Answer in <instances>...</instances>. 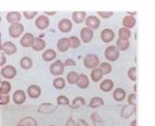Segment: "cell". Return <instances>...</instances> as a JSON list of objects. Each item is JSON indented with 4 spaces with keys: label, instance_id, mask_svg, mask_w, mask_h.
I'll return each instance as SVG.
<instances>
[{
    "label": "cell",
    "instance_id": "6",
    "mask_svg": "<svg viewBox=\"0 0 155 126\" xmlns=\"http://www.w3.org/2000/svg\"><path fill=\"white\" fill-rule=\"evenodd\" d=\"M85 23H86V27H88L91 30H96L101 26V21L96 16L87 17L86 20H85Z\"/></svg>",
    "mask_w": 155,
    "mask_h": 126
},
{
    "label": "cell",
    "instance_id": "26",
    "mask_svg": "<svg viewBox=\"0 0 155 126\" xmlns=\"http://www.w3.org/2000/svg\"><path fill=\"white\" fill-rule=\"evenodd\" d=\"M90 77H91V80L93 81V82H99L102 77H104V74H102V71L101 70L99 67H97V68H94L92 69L91 71V75H90Z\"/></svg>",
    "mask_w": 155,
    "mask_h": 126
},
{
    "label": "cell",
    "instance_id": "8",
    "mask_svg": "<svg viewBox=\"0 0 155 126\" xmlns=\"http://www.w3.org/2000/svg\"><path fill=\"white\" fill-rule=\"evenodd\" d=\"M1 51L3 52V54L11 56V55H14V54H16V53H17V47H16V45H15L14 42L5 41L4 44H2Z\"/></svg>",
    "mask_w": 155,
    "mask_h": 126
},
{
    "label": "cell",
    "instance_id": "46",
    "mask_svg": "<svg viewBox=\"0 0 155 126\" xmlns=\"http://www.w3.org/2000/svg\"><path fill=\"white\" fill-rule=\"evenodd\" d=\"M65 126H77V123L74 122V120L72 119V117H69L68 120L66 121Z\"/></svg>",
    "mask_w": 155,
    "mask_h": 126
},
{
    "label": "cell",
    "instance_id": "50",
    "mask_svg": "<svg viewBox=\"0 0 155 126\" xmlns=\"http://www.w3.org/2000/svg\"><path fill=\"white\" fill-rule=\"evenodd\" d=\"M130 126H137V120H134V121H132Z\"/></svg>",
    "mask_w": 155,
    "mask_h": 126
},
{
    "label": "cell",
    "instance_id": "34",
    "mask_svg": "<svg viewBox=\"0 0 155 126\" xmlns=\"http://www.w3.org/2000/svg\"><path fill=\"white\" fill-rule=\"evenodd\" d=\"M11 90H12V85L9 84L7 81L1 82V84H0V91H1L2 94L8 95L9 92H11Z\"/></svg>",
    "mask_w": 155,
    "mask_h": 126
},
{
    "label": "cell",
    "instance_id": "25",
    "mask_svg": "<svg viewBox=\"0 0 155 126\" xmlns=\"http://www.w3.org/2000/svg\"><path fill=\"white\" fill-rule=\"evenodd\" d=\"M125 96H126V92L122 88H117L113 92V98L116 101H122L125 98Z\"/></svg>",
    "mask_w": 155,
    "mask_h": 126
},
{
    "label": "cell",
    "instance_id": "22",
    "mask_svg": "<svg viewBox=\"0 0 155 126\" xmlns=\"http://www.w3.org/2000/svg\"><path fill=\"white\" fill-rule=\"evenodd\" d=\"M57 49H58V51L61 52V53L66 52L67 50L69 49L68 38H65V37H63V38H60L58 40V42H57Z\"/></svg>",
    "mask_w": 155,
    "mask_h": 126
},
{
    "label": "cell",
    "instance_id": "55",
    "mask_svg": "<svg viewBox=\"0 0 155 126\" xmlns=\"http://www.w3.org/2000/svg\"><path fill=\"white\" fill-rule=\"evenodd\" d=\"M0 21H1V17H0Z\"/></svg>",
    "mask_w": 155,
    "mask_h": 126
},
{
    "label": "cell",
    "instance_id": "2",
    "mask_svg": "<svg viewBox=\"0 0 155 126\" xmlns=\"http://www.w3.org/2000/svg\"><path fill=\"white\" fill-rule=\"evenodd\" d=\"M120 56V51L116 48V46H110L104 50V57L109 61L114 62L117 61Z\"/></svg>",
    "mask_w": 155,
    "mask_h": 126
},
{
    "label": "cell",
    "instance_id": "19",
    "mask_svg": "<svg viewBox=\"0 0 155 126\" xmlns=\"http://www.w3.org/2000/svg\"><path fill=\"white\" fill-rule=\"evenodd\" d=\"M136 18L134 17H131V16H126L124 17L123 21H122V24H123V28H126V29H132L134 26H136Z\"/></svg>",
    "mask_w": 155,
    "mask_h": 126
},
{
    "label": "cell",
    "instance_id": "53",
    "mask_svg": "<svg viewBox=\"0 0 155 126\" xmlns=\"http://www.w3.org/2000/svg\"><path fill=\"white\" fill-rule=\"evenodd\" d=\"M17 126H22V125H20V124H18V125H17Z\"/></svg>",
    "mask_w": 155,
    "mask_h": 126
},
{
    "label": "cell",
    "instance_id": "11",
    "mask_svg": "<svg viewBox=\"0 0 155 126\" xmlns=\"http://www.w3.org/2000/svg\"><path fill=\"white\" fill-rule=\"evenodd\" d=\"M57 110V107L52 103H41L37 109V112L39 114H51Z\"/></svg>",
    "mask_w": 155,
    "mask_h": 126
},
{
    "label": "cell",
    "instance_id": "24",
    "mask_svg": "<svg viewBox=\"0 0 155 126\" xmlns=\"http://www.w3.org/2000/svg\"><path fill=\"white\" fill-rule=\"evenodd\" d=\"M41 58L47 62L53 61L55 58H56V52H55L53 49H49V50H47V51H45L44 53H42Z\"/></svg>",
    "mask_w": 155,
    "mask_h": 126
},
{
    "label": "cell",
    "instance_id": "23",
    "mask_svg": "<svg viewBox=\"0 0 155 126\" xmlns=\"http://www.w3.org/2000/svg\"><path fill=\"white\" fill-rule=\"evenodd\" d=\"M32 65H33V61H32V59L30 57L25 56L20 60V66L25 70L30 69L32 67Z\"/></svg>",
    "mask_w": 155,
    "mask_h": 126
},
{
    "label": "cell",
    "instance_id": "21",
    "mask_svg": "<svg viewBox=\"0 0 155 126\" xmlns=\"http://www.w3.org/2000/svg\"><path fill=\"white\" fill-rule=\"evenodd\" d=\"M89 79L86 75L82 74V75H79V81H78L77 85L79 88L81 89H86V88L89 87Z\"/></svg>",
    "mask_w": 155,
    "mask_h": 126
},
{
    "label": "cell",
    "instance_id": "43",
    "mask_svg": "<svg viewBox=\"0 0 155 126\" xmlns=\"http://www.w3.org/2000/svg\"><path fill=\"white\" fill-rule=\"evenodd\" d=\"M23 16L25 17V19L31 20V19H33V18H35L37 16V12H24Z\"/></svg>",
    "mask_w": 155,
    "mask_h": 126
},
{
    "label": "cell",
    "instance_id": "28",
    "mask_svg": "<svg viewBox=\"0 0 155 126\" xmlns=\"http://www.w3.org/2000/svg\"><path fill=\"white\" fill-rule=\"evenodd\" d=\"M18 124L22 126H37L36 120L32 117H25L23 119L20 120V122Z\"/></svg>",
    "mask_w": 155,
    "mask_h": 126
},
{
    "label": "cell",
    "instance_id": "49",
    "mask_svg": "<svg viewBox=\"0 0 155 126\" xmlns=\"http://www.w3.org/2000/svg\"><path fill=\"white\" fill-rule=\"evenodd\" d=\"M128 14V16H131V17H134L137 15V12H127Z\"/></svg>",
    "mask_w": 155,
    "mask_h": 126
},
{
    "label": "cell",
    "instance_id": "31",
    "mask_svg": "<svg viewBox=\"0 0 155 126\" xmlns=\"http://www.w3.org/2000/svg\"><path fill=\"white\" fill-rule=\"evenodd\" d=\"M66 81L68 84L71 85H74L78 83V81H79V74H77L76 71H71L68 72L66 75Z\"/></svg>",
    "mask_w": 155,
    "mask_h": 126
},
{
    "label": "cell",
    "instance_id": "14",
    "mask_svg": "<svg viewBox=\"0 0 155 126\" xmlns=\"http://www.w3.org/2000/svg\"><path fill=\"white\" fill-rule=\"evenodd\" d=\"M12 100L16 104H23L26 101V94L23 90H17L12 95Z\"/></svg>",
    "mask_w": 155,
    "mask_h": 126
},
{
    "label": "cell",
    "instance_id": "40",
    "mask_svg": "<svg viewBox=\"0 0 155 126\" xmlns=\"http://www.w3.org/2000/svg\"><path fill=\"white\" fill-rule=\"evenodd\" d=\"M57 103L58 105H69V99L65 95H59L57 97Z\"/></svg>",
    "mask_w": 155,
    "mask_h": 126
},
{
    "label": "cell",
    "instance_id": "30",
    "mask_svg": "<svg viewBox=\"0 0 155 126\" xmlns=\"http://www.w3.org/2000/svg\"><path fill=\"white\" fill-rule=\"evenodd\" d=\"M118 35H119V39H122V40H128L130 38L131 36V32L130 30L126 29V28H120L119 31H118Z\"/></svg>",
    "mask_w": 155,
    "mask_h": 126
},
{
    "label": "cell",
    "instance_id": "9",
    "mask_svg": "<svg viewBox=\"0 0 155 126\" xmlns=\"http://www.w3.org/2000/svg\"><path fill=\"white\" fill-rule=\"evenodd\" d=\"M93 30H91L88 27H84L80 32V36H81V40L85 44H88L93 38Z\"/></svg>",
    "mask_w": 155,
    "mask_h": 126
},
{
    "label": "cell",
    "instance_id": "20",
    "mask_svg": "<svg viewBox=\"0 0 155 126\" xmlns=\"http://www.w3.org/2000/svg\"><path fill=\"white\" fill-rule=\"evenodd\" d=\"M99 88H101V90L102 92H110V91H112L114 88V82L112 80L106 79L101 83Z\"/></svg>",
    "mask_w": 155,
    "mask_h": 126
},
{
    "label": "cell",
    "instance_id": "51",
    "mask_svg": "<svg viewBox=\"0 0 155 126\" xmlns=\"http://www.w3.org/2000/svg\"><path fill=\"white\" fill-rule=\"evenodd\" d=\"M1 46H2V42H1V33H0V51H1Z\"/></svg>",
    "mask_w": 155,
    "mask_h": 126
},
{
    "label": "cell",
    "instance_id": "17",
    "mask_svg": "<svg viewBox=\"0 0 155 126\" xmlns=\"http://www.w3.org/2000/svg\"><path fill=\"white\" fill-rule=\"evenodd\" d=\"M27 93H28V95L30 97L35 99V98H38L41 95V87L37 86V85H31V86H29L28 89H27Z\"/></svg>",
    "mask_w": 155,
    "mask_h": 126
},
{
    "label": "cell",
    "instance_id": "38",
    "mask_svg": "<svg viewBox=\"0 0 155 126\" xmlns=\"http://www.w3.org/2000/svg\"><path fill=\"white\" fill-rule=\"evenodd\" d=\"M127 75H128L129 80H131L132 82H136L137 78V69L136 66H132L128 69L127 71Z\"/></svg>",
    "mask_w": 155,
    "mask_h": 126
},
{
    "label": "cell",
    "instance_id": "32",
    "mask_svg": "<svg viewBox=\"0 0 155 126\" xmlns=\"http://www.w3.org/2000/svg\"><path fill=\"white\" fill-rule=\"evenodd\" d=\"M65 85H66V83L63 78L58 77L53 81V86H54V88H56L57 90L64 89V88H65Z\"/></svg>",
    "mask_w": 155,
    "mask_h": 126
},
{
    "label": "cell",
    "instance_id": "13",
    "mask_svg": "<svg viewBox=\"0 0 155 126\" xmlns=\"http://www.w3.org/2000/svg\"><path fill=\"white\" fill-rule=\"evenodd\" d=\"M101 38L102 41L106 42V44L111 42L112 40L115 38V32L112 29H109V28L104 29L101 33Z\"/></svg>",
    "mask_w": 155,
    "mask_h": 126
},
{
    "label": "cell",
    "instance_id": "33",
    "mask_svg": "<svg viewBox=\"0 0 155 126\" xmlns=\"http://www.w3.org/2000/svg\"><path fill=\"white\" fill-rule=\"evenodd\" d=\"M130 46L128 40H122V39H117L116 42V48L119 50V51H126L127 49Z\"/></svg>",
    "mask_w": 155,
    "mask_h": 126
},
{
    "label": "cell",
    "instance_id": "4",
    "mask_svg": "<svg viewBox=\"0 0 155 126\" xmlns=\"http://www.w3.org/2000/svg\"><path fill=\"white\" fill-rule=\"evenodd\" d=\"M0 75H1L4 79L12 80L17 75V69H16V67L12 66V65H5V66H3L1 68Z\"/></svg>",
    "mask_w": 155,
    "mask_h": 126
},
{
    "label": "cell",
    "instance_id": "1",
    "mask_svg": "<svg viewBox=\"0 0 155 126\" xmlns=\"http://www.w3.org/2000/svg\"><path fill=\"white\" fill-rule=\"evenodd\" d=\"M84 66L89 69H94L99 66V58L95 54H88L84 58Z\"/></svg>",
    "mask_w": 155,
    "mask_h": 126
},
{
    "label": "cell",
    "instance_id": "42",
    "mask_svg": "<svg viewBox=\"0 0 155 126\" xmlns=\"http://www.w3.org/2000/svg\"><path fill=\"white\" fill-rule=\"evenodd\" d=\"M127 101H128L129 105H132V107H137V95H136V93H131V94H129Z\"/></svg>",
    "mask_w": 155,
    "mask_h": 126
},
{
    "label": "cell",
    "instance_id": "27",
    "mask_svg": "<svg viewBox=\"0 0 155 126\" xmlns=\"http://www.w3.org/2000/svg\"><path fill=\"white\" fill-rule=\"evenodd\" d=\"M31 48L36 52L41 51V50H44L46 48V41L42 38H41V37H37V38H35V41H34L33 46Z\"/></svg>",
    "mask_w": 155,
    "mask_h": 126
},
{
    "label": "cell",
    "instance_id": "39",
    "mask_svg": "<svg viewBox=\"0 0 155 126\" xmlns=\"http://www.w3.org/2000/svg\"><path fill=\"white\" fill-rule=\"evenodd\" d=\"M99 68L102 71V74L104 75H109L110 72L112 71V65L110 64V63L107 62H102L101 63V66H99Z\"/></svg>",
    "mask_w": 155,
    "mask_h": 126
},
{
    "label": "cell",
    "instance_id": "12",
    "mask_svg": "<svg viewBox=\"0 0 155 126\" xmlns=\"http://www.w3.org/2000/svg\"><path fill=\"white\" fill-rule=\"evenodd\" d=\"M58 28L63 33H68L72 29V23L71 20L68 19H62L58 23Z\"/></svg>",
    "mask_w": 155,
    "mask_h": 126
},
{
    "label": "cell",
    "instance_id": "5",
    "mask_svg": "<svg viewBox=\"0 0 155 126\" xmlns=\"http://www.w3.org/2000/svg\"><path fill=\"white\" fill-rule=\"evenodd\" d=\"M64 64L62 63L60 60H57L54 63H52L51 66H50V72L51 75H55V77H58V75H61L64 72Z\"/></svg>",
    "mask_w": 155,
    "mask_h": 126
},
{
    "label": "cell",
    "instance_id": "41",
    "mask_svg": "<svg viewBox=\"0 0 155 126\" xmlns=\"http://www.w3.org/2000/svg\"><path fill=\"white\" fill-rule=\"evenodd\" d=\"M9 101H11L9 95H4V94H2L1 91H0V102H1V104L6 105V104H8Z\"/></svg>",
    "mask_w": 155,
    "mask_h": 126
},
{
    "label": "cell",
    "instance_id": "29",
    "mask_svg": "<svg viewBox=\"0 0 155 126\" xmlns=\"http://www.w3.org/2000/svg\"><path fill=\"white\" fill-rule=\"evenodd\" d=\"M104 104V101L101 97H93L91 100H90V103H89V107L92 108V109H96V108H99V107H102Z\"/></svg>",
    "mask_w": 155,
    "mask_h": 126
},
{
    "label": "cell",
    "instance_id": "3",
    "mask_svg": "<svg viewBox=\"0 0 155 126\" xmlns=\"http://www.w3.org/2000/svg\"><path fill=\"white\" fill-rule=\"evenodd\" d=\"M24 32V25L21 23L12 24L8 28V34L12 38H17L20 37Z\"/></svg>",
    "mask_w": 155,
    "mask_h": 126
},
{
    "label": "cell",
    "instance_id": "47",
    "mask_svg": "<svg viewBox=\"0 0 155 126\" xmlns=\"http://www.w3.org/2000/svg\"><path fill=\"white\" fill-rule=\"evenodd\" d=\"M77 126H89L88 124H87V122L83 119H79L77 122Z\"/></svg>",
    "mask_w": 155,
    "mask_h": 126
},
{
    "label": "cell",
    "instance_id": "15",
    "mask_svg": "<svg viewBox=\"0 0 155 126\" xmlns=\"http://www.w3.org/2000/svg\"><path fill=\"white\" fill-rule=\"evenodd\" d=\"M136 111H137V107H132V105H124L121 110V113H120V116L124 119H127L129 118L132 114H136Z\"/></svg>",
    "mask_w": 155,
    "mask_h": 126
},
{
    "label": "cell",
    "instance_id": "16",
    "mask_svg": "<svg viewBox=\"0 0 155 126\" xmlns=\"http://www.w3.org/2000/svg\"><path fill=\"white\" fill-rule=\"evenodd\" d=\"M22 19V15L19 12H9L6 15V21L11 24L19 23Z\"/></svg>",
    "mask_w": 155,
    "mask_h": 126
},
{
    "label": "cell",
    "instance_id": "52",
    "mask_svg": "<svg viewBox=\"0 0 155 126\" xmlns=\"http://www.w3.org/2000/svg\"><path fill=\"white\" fill-rule=\"evenodd\" d=\"M134 92H137V85H134Z\"/></svg>",
    "mask_w": 155,
    "mask_h": 126
},
{
    "label": "cell",
    "instance_id": "18",
    "mask_svg": "<svg viewBox=\"0 0 155 126\" xmlns=\"http://www.w3.org/2000/svg\"><path fill=\"white\" fill-rule=\"evenodd\" d=\"M87 18V14L86 12H74L71 15V19L72 21L76 24H81L86 20Z\"/></svg>",
    "mask_w": 155,
    "mask_h": 126
},
{
    "label": "cell",
    "instance_id": "48",
    "mask_svg": "<svg viewBox=\"0 0 155 126\" xmlns=\"http://www.w3.org/2000/svg\"><path fill=\"white\" fill-rule=\"evenodd\" d=\"M56 15V12H45V16H54Z\"/></svg>",
    "mask_w": 155,
    "mask_h": 126
},
{
    "label": "cell",
    "instance_id": "36",
    "mask_svg": "<svg viewBox=\"0 0 155 126\" xmlns=\"http://www.w3.org/2000/svg\"><path fill=\"white\" fill-rule=\"evenodd\" d=\"M68 45H69V48L77 49V48H79L80 45H81V40L77 36H71V37H68Z\"/></svg>",
    "mask_w": 155,
    "mask_h": 126
},
{
    "label": "cell",
    "instance_id": "44",
    "mask_svg": "<svg viewBox=\"0 0 155 126\" xmlns=\"http://www.w3.org/2000/svg\"><path fill=\"white\" fill-rule=\"evenodd\" d=\"M97 14L99 15V17L104 18V19H109L114 15L113 12H98Z\"/></svg>",
    "mask_w": 155,
    "mask_h": 126
},
{
    "label": "cell",
    "instance_id": "54",
    "mask_svg": "<svg viewBox=\"0 0 155 126\" xmlns=\"http://www.w3.org/2000/svg\"><path fill=\"white\" fill-rule=\"evenodd\" d=\"M49 126H55V125H49Z\"/></svg>",
    "mask_w": 155,
    "mask_h": 126
},
{
    "label": "cell",
    "instance_id": "56",
    "mask_svg": "<svg viewBox=\"0 0 155 126\" xmlns=\"http://www.w3.org/2000/svg\"><path fill=\"white\" fill-rule=\"evenodd\" d=\"M0 84H1V80H0Z\"/></svg>",
    "mask_w": 155,
    "mask_h": 126
},
{
    "label": "cell",
    "instance_id": "35",
    "mask_svg": "<svg viewBox=\"0 0 155 126\" xmlns=\"http://www.w3.org/2000/svg\"><path fill=\"white\" fill-rule=\"evenodd\" d=\"M85 103H86V101H85V99L83 97L78 96V97H76L74 99V101H72L71 108V109H79V108L85 105Z\"/></svg>",
    "mask_w": 155,
    "mask_h": 126
},
{
    "label": "cell",
    "instance_id": "37",
    "mask_svg": "<svg viewBox=\"0 0 155 126\" xmlns=\"http://www.w3.org/2000/svg\"><path fill=\"white\" fill-rule=\"evenodd\" d=\"M91 120L93 122L94 126H102V124H104V121H102L101 117L97 113H93L91 115Z\"/></svg>",
    "mask_w": 155,
    "mask_h": 126
},
{
    "label": "cell",
    "instance_id": "7",
    "mask_svg": "<svg viewBox=\"0 0 155 126\" xmlns=\"http://www.w3.org/2000/svg\"><path fill=\"white\" fill-rule=\"evenodd\" d=\"M34 41H35V37L32 33H25L22 36L21 40H20V44L23 48H30L33 46Z\"/></svg>",
    "mask_w": 155,
    "mask_h": 126
},
{
    "label": "cell",
    "instance_id": "10",
    "mask_svg": "<svg viewBox=\"0 0 155 126\" xmlns=\"http://www.w3.org/2000/svg\"><path fill=\"white\" fill-rule=\"evenodd\" d=\"M50 25V19L45 15H41V16L37 17L35 20V26L38 28L39 30H45L49 27Z\"/></svg>",
    "mask_w": 155,
    "mask_h": 126
},
{
    "label": "cell",
    "instance_id": "45",
    "mask_svg": "<svg viewBox=\"0 0 155 126\" xmlns=\"http://www.w3.org/2000/svg\"><path fill=\"white\" fill-rule=\"evenodd\" d=\"M63 64H64V66H76L77 63L74 59H71V58H69V59L65 60V62H64Z\"/></svg>",
    "mask_w": 155,
    "mask_h": 126
}]
</instances>
